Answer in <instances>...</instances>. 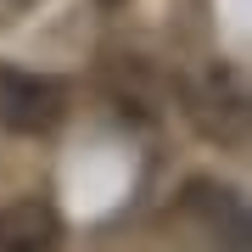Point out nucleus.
Here are the masks:
<instances>
[{"instance_id":"nucleus-1","label":"nucleus","mask_w":252,"mask_h":252,"mask_svg":"<svg viewBox=\"0 0 252 252\" xmlns=\"http://www.w3.org/2000/svg\"><path fill=\"white\" fill-rule=\"evenodd\" d=\"M67 118V84L45 79V73H0V124L17 135H51Z\"/></svg>"},{"instance_id":"nucleus-2","label":"nucleus","mask_w":252,"mask_h":252,"mask_svg":"<svg viewBox=\"0 0 252 252\" xmlns=\"http://www.w3.org/2000/svg\"><path fill=\"white\" fill-rule=\"evenodd\" d=\"M0 252H62V213L39 196L0 207Z\"/></svg>"},{"instance_id":"nucleus-3","label":"nucleus","mask_w":252,"mask_h":252,"mask_svg":"<svg viewBox=\"0 0 252 252\" xmlns=\"http://www.w3.org/2000/svg\"><path fill=\"white\" fill-rule=\"evenodd\" d=\"M190 101H196V107H190V112H196V124L207 129V135H219V118H230L235 140H241V118H247V95H241V79H235L230 67H213V73H207V84H202V90L190 95Z\"/></svg>"}]
</instances>
